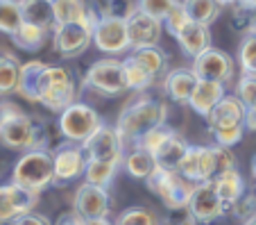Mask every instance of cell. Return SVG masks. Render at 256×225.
<instances>
[{
	"mask_svg": "<svg viewBox=\"0 0 256 225\" xmlns=\"http://www.w3.org/2000/svg\"><path fill=\"white\" fill-rule=\"evenodd\" d=\"M86 159H96V162H112L120 166L125 162V143H122L120 134H118L116 127L104 125L88 139L82 146Z\"/></svg>",
	"mask_w": 256,
	"mask_h": 225,
	"instance_id": "cell-10",
	"label": "cell"
},
{
	"mask_svg": "<svg viewBox=\"0 0 256 225\" xmlns=\"http://www.w3.org/2000/svg\"><path fill=\"white\" fill-rule=\"evenodd\" d=\"M18 78H20V64L12 55H2L0 57V96L16 93Z\"/></svg>",
	"mask_w": 256,
	"mask_h": 225,
	"instance_id": "cell-31",
	"label": "cell"
},
{
	"mask_svg": "<svg viewBox=\"0 0 256 225\" xmlns=\"http://www.w3.org/2000/svg\"><path fill=\"white\" fill-rule=\"evenodd\" d=\"M23 10L18 0H0V32L14 37L23 28Z\"/></svg>",
	"mask_w": 256,
	"mask_h": 225,
	"instance_id": "cell-29",
	"label": "cell"
},
{
	"mask_svg": "<svg viewBox=\"0 0 256 225\" xmlns=\"http://www.w3.org/2000/svg\"><path fill=\"white\" fill-rule=\"evenodd\" d=\"M177 5H179L177 0H138L136 10L152 16V19H156V21H166L174 12Z\"/></svg>",
	"mask_w": 256,
	"mask_h": 225,
	"instance_id": "cell-34",
	"label": "cell"
},
{
	"mask_svg": "<svg viewBox=\"0 0 256 225\" xmlns=\"http://www.w3.org/2000/svg\"><path fill=\"white\" fill-rule=\"evenodd\" d=\"M164 23H166V30H168L170 35H172V37H177L179 32H182V30H184L186 25L190 23V16L186 14L184 5H182V3H179V5L174 7V12H172V14L168 16V19L164 21Z\"/></svg>",
	"mask_w": 256,
	"mask_h": 225,
	"instance_id": "cell-40",
	"label": "cell"
},
{
	"mask_svg": "<svg viewBox=\"0 0 256 225\" xmlns=\"http://www.w3.org/2000/svg\"><path fill=\"white\" fill-rule=\"evenodd\" d=\"M84 225H116L109 218H93V220H84Z\"/></svg>",
	"mask_w": 256,
	"mask_h": 225,
	"instance_id": "cell-46",
	"label": "cell"
},
{
	"mask_svg": "<svg viewBox=\"0 0 256 225\" xmlns=\"http://www.w3.org/2000/svg\"><path fill=\"white\" fill-rule=\"evenodd\" d=\"M132 59H134V62L138 64L140 69H143L145 73L150 75L152 80H156V78H159V75L166 71V55L161 53V50H156V48L134 50Z\"/></svg>",
	"mask_w": 256,
	"mask_h": 225,
	"instance_id": "cell-30",
	"label": "cell"
},
{
	"mask_svg": "<svg viewBox=\"0 0 256 225\" xmlns=\"http://www.w3.org/2000/svg\"><path fill=\"white\" fill-rule=\"evenodd\" d=\"M16 93L28 103H39L50 112L62 114L70 105H75L78 87L72 75L64 66H50L39 59H32L20 66Z\"/></svg>",
	"mask_w": 256,
	"mask_h": 225,
	"instance_id": "cell-1",
	"label": "cell"
},
{
	"mask_svg": "<svg viewBox=\"0 0 256 225\" xmlns=\"http://www.w3.org/2000/svg\"><path fill=\"white\" fill-rule=\"evenodd\" d=\"M116 225H159V218L145 207H132L118 214Z\"/></svg>",
	"mask_w": 256,
	"mask_h": 225,
	"instance_id": "cell-35",
	"label": "cell"
},
{
	"mask_svg": "<svg viewBox=\"0 0 256 225\" xmlns=\"http://www.w3.org/2000/svg\"><path fill=\"white\" fill-rule=\"evenodd\" d=\"M50 35H52V32H48V30H44V28H36V25L23 23V28H20L14 37H12V41H14L16 48L25 50V53H36V50H41L46 44H48V37Z\"/></svg>",
	"mask_w": 256,
	"mask_h": 225,
	"instance_id": "cell-27",
	"label": "cell"
},
{
	"mask_svg": "<svg viewBox=\"0 0 256 225\" xmlns=\"http://www.w3.org/2000/svg\"><path fill=\"white\" fill-rule=\"evenodd\" d=\"M118 173V164L112 162H96V159H86V171H84V180L88 184H96V186H104L116 177Z\"/></svg>",
	"mask_w": 256,
	"mask_h": 225,
	"instance_id": "cell-32",
	"label": "cell"
},
{
	"mask_svg": "<svg viewBox=\"0 0 256 225\" xmlns=\"http://www.w3.org/2000/svg\"><path fill=\"white\" fill-rule=\"evenodd\" d=\"M193 73L198 75V80H208V82H229L234 75V59L229 57V53L218 48L204 50L200 57L193 59Z\"/></svg>",
	"mask_w": 256,
	"mask_h": 225,
	"instance_id": "cell-15",
	"label": "cell"
},
{
	"mask_svg": "<svg viewBox=\"0 0 256 225\" xmlns=\"http://www.w3.org/2000/svg\"><path fill=\"white\" fill-rule=\"evenodd\" d=\"M238 98L242 100L247 109H252L256 105V78L254 75H242L238 80Z\"/></svg>",
	"mask_w": 256,
	"mask_h": 225,
	"instance_id": "cell-38",
	"label": "cell"
},
{
	"mask_svg": "<svg viewBox=\"0 0 256 225\" xmlns=\"http://www.w3.org/2000/svg\"><path fill=\"white\" fill-rule=\"evenodd\" d=\"M59 225H84V220L78 214H68V216H64Z\"/></svg>",
	"mask_w": 256,
	"mask_h": 225,
	"instance_id": "cell-45",
	"label": "cell"
},
{
	"mask_svg": "<svg viewBox=\"0 0 256 225\" xmlns=\"http://www.w3.org/2000/svg\"><path fill=\"white\" fill-rule=\"evenodd\" d=\"M122 75H125L127 91H145V89L154 82V80L145 73V71L140 69V66L132 57L122 59Z\"/></svg>",
	"mask_w": 256,
	"mask_h": 225,
	"instance_id": "cell-33",
	"label": "cell"
},
{
	"mask_svg": "<svg viewBox=\"0 0 256 225\" xmlns=\"http://www.w3.org/2000/svg\"><path fill=\"white\" fill-rule=\"evenodd\" d=\"M179 173L193 184L211 182L218 175L216 166V150L213 146H190L184 162L179 166Z\"/></svg>",
	"mask_w": 256,
	"mask_h": 225,
	"instance_id": "cell-14",
	"label": "cell"
},
{
	"mask_svg": "<svg viewBox=\"0 0 256 225\" xmlns=\"http://www.w3.org/2000/svg\"><path fill=\"white\" fill-rule=\"evenodd\" d=\"M216 150V166H218V175H222L227 171L236 168V157H234L232 148H222V146H213Z\"/></svg>",
	"mask_w": 256,
	"mask_h": 225,
	"instance_id": "cell-42",
	"label": "cell"
},
{
	"mask_svg": "<svg viewBox=\"0 0 256 225\" xmlns=\"http://www.w3.org/2000/svg\"><path fill=\"white\" fill-rule=\"evenodd\" d=\"M216 139V146L222 148H232L236 143H240L242 134H245V127H229V130H220V132H211Z\"/></svg>",
	"mask_w": 256,
	"mask_h": 225,
	"instance_id": "cell-41",
	"label": "cell"
},
{
	"mask_svg": "<svg viewBox=\"0 0 256 225\" xmlns=\"http://www.w3.org/2000/svg\"><path fill=\"white\" fill-rule=\"evenodd\" d=\"M96 23H66L52 30V46L62 57L72 59L86 53L93 41Z\"/></svg>",
	"mask_w": 256,
	"mask_h": 225,
	"instance_id": "cell-9",
	"label": "cell"
},
{
	"mask_svg": "<svg viewBox=\"0 0 256 225\" xmlns=\"http://www.w3.org/2000/svg\"><path fill=\"white\" fill-rule=\"evenodd\" d=\"M245 130L256 132V105L252 109H247V121H245Z\"/></svg>",
	"mask_w": 256,
	"mask_h": 225,
	"instance_id": "cell-44",
	"label": "cell"
},
{
	"mask_svg": "<svg viewBox=\"0 0 256 225\" xmlns=\"http://www.w3.org/2000/svg\"><path fill=\"white\" fill-rule=\"evenodd\" d=\"M93 44L106 55H122L132 48L127 19L116 14H104L98 19L93 30Z\"/></svg>",
	"mask_w": 256,
	"mask_h": 225,
	"instance_id": "cell-8",
	"label": "cell"
},
{
	"mask_svg": "<svg viewBox=\"0 0 256 225\" xmlns=\"http://www.w3.org/2000/svg\"><path fill=\"white\" fill-rule=\"evenodd\" d=\"M188 148H190V143L186 141L179 132L172 130L170 137L166 139V141L159 146V150L154 152L156 166H159L161 171H177L179 173V166H182V162H184Z\"/></svg>",
	"mask_w": 256,
	"mask_h": 225,
	"instance_id": "cell-20",
	"label": "cell"
},
{
	"mask_svg": "<svg viewBox=\"0 0 256 225\" xmlns=\"http://www.w3.org/2000/svg\"><path fill=\"white\" fill-rule=\"evenodd\" d=\"M54 23H98V14L93 7H88L86 0H52Z\"/></svg>",
	"mask_w": 256,
	"mask_h": 225,
	"instance_id": "cell-19",
	"label": "cell"
},
{
	"mask_svg": "<svg viewBox=\"0 0 256 225\" xmlns=\"http://www.w3.org/2000/svg\"><path fill=\"white\" fill-rule=\"evenodd\" d=\"M188 214L200 225H208L213 220H218L220 216L227 214V207L220 200L213 182L195 184L193 196H190V202H188Z\"/></svg>",
	"mask_w": 256,
	"mask_h": 225,
	"instance_id": "cell-11",
	"label": "cell"
},
{
	"mask_svg": "<svg viewBox=\"0 0 256 225\" xmlns=\"http://www.w3.org/2000/svg\"><path fill=\"white\" fill-rule=\"evenodd\" d=\"M238 59H240L242 73L254 75L256 78V35H247L238 50Z\"/></svg>",
	"mask_w": 256,
	"mask_h": 225,
	"instance_id": "cell-36",
	"label": "cell"
},
{
	"mask_svg": "<svg viewBox=\"0 0 256 225\" xmlns=\"http://www.w3.org/2000/svg\"><path fill=\"white\" fill-rule=\"evenodd\" d=\"M100 127H102V121L98 116V112L84 103H75L66 112L59 114V130H62V134L70 143L84 146Z\"/></svg>",
	"mask_w": 256,
	"mask_h": 225,
	"instance_id": "cell-7",
	"label": "cell"
},
{
	"mask_svg": "<svg viewBox=\"0 0 256 225\" xmlns=\"http://www.w3.org/2000/svg\"><path fill=\"white\" fill-rule=\"evenodd\" d=\"M127 28H130V44L132 50H143V48H156L161 39V21L152 19V16L143 14L136 10L134 14L127 19Z\"/></svg>",
	"mask_w": 256,
	"mask_h": 225,
	"instance_id": "cell-17",
	"label": "cell"
},
{
	"mask_svg": "<svg viewBox=\"0 0 256 225\" xmlns=\"http://www.w3.org/2000/svg\"><path fill=\"white\" fill-rule=\"evenodd\" d=\"M238 5H240V7H245V10L256 12V0H238Z\"/></svg>",
	"mask_w": 256,
	"mask_h": 225,
	"instance_id": "cell-47",
	"label": "cell"
},
{
	"mask_svg": "<svg viewBox=\"0 0 256 225\" xmlns=\"http://www.w3.org/2000/svg\"><path fill=\"white\" fill-rule=\"evenodd\" d=\"M12 225H52V223H50L48 216L32 211V214H25V216H20V218H16Z\"/></svg>",
	"mask_w": 256,
	"mask_h": 225,
	"instance_id": "cell-43",
	"label": "cell"
},
{
	"mask_svg": "<svg viewBox=\"0 0 256 225\" xmlns=\"http://www.w3.org/2000/svg\"><path fill=\"white\" fill-rule=\"evenodd\" d=\"M12 182L39 196L54 182V155H50L48 150L23 152L14 164Z\"/></svg>",
	"mask_w": 256,
	"mask_h": 225,
	"instance_id": "cell-4",
	"label": "cell"
},
{
	"mask_svg": "<svg viewBox=\"0 0 256 225\" xmlns=\"http://www.w3.org/2000/svg\"><path fill=\"white\" fill-rule=\"evenodd\" d=\"M224 96H227V93H224V84L208 82V80H198V87H195L188 105L195 114H200V116L206 118L208 114L213 112V107H216Z\"/></svg>",
	"mask_w": 256,
	"mask_h": 225,
	"instance_id": "cell-21",
	"label": "cell"
},
{
	"mask_svg": "<svg viewBox=\"0 0 256 225\" xmlns=\"http://www.w3.org/2000/svg\"><path fill=\"white\" fill-rule=\"evenodd\" d=\"M72 207L75 214L82 220H93V218H106L109 209H112V196L104 186H96L84 182L72 198Z\"/></svg>",
	"mask_w": 256,
	"mask_h": 225,
	"instance_id": "cell-13",
	"label": "cell"
},
{
	"mask_svg": "<svg viewBox=\"0 0 256 225\" xmlns=\"http://www.w3.org/2000/svg\"><path fill=\"white\" fill-rule=\"evenodd\" d=\"M245 121L247 107L242 105V100L238 96H224L206 116L211 132H220V130H229V127H245Z\"/></svg>",
	"mask_w": 256,
	"mask_h": 225,
	"instance_id": "cell-16",
	"label": "cell"
},
{
	"mask_svg": "<svg viewBox=\"0 0 256 225\" xmlns=\"http://www.w3.org/2000/svg\"><path fill=\"white\" fill-rule=\"evenodd\" d=\"M148 186L168 209H188L190 196L195 189L193 182H188L182 173L161 171V168L148 180Z\"/></svg>",
	"mask_w": 256,
	"mask_h": 225,
	"instance_id": "cell-5",
	"label": "cell"
},
{
	"mask_svg": "<svg viewBox=\"0 0 256 225\" xmlns=\"http://www.w3.org/2000/svg\"><path fill=\"white\" fill-rule=\"evenodd\" d=\"M122 166L127 168V173H130L132 177H136V180H145V182L159 171L154 155L148 152V150H140V148H132V150L127 152Z\"/></svg>",
	"mask_w": 256,
	"mask_h": 225,
	"instance_id": "cell-25",
	"label": "cell"
},
{
	"mask_svg": "<svg viewBox=\"0 0 256 225\" xmlns=\"http://www.w3.org/2000/svg\"><path fill=\"white\" fill-rule=\"evenodd\" d=\"M252 177H254V186H256V157L252 159Z\"/></svg>",
	"mask_w": 256,
	"mask_h": 225,
	"instance_id": "cell-48",
	"label": "cell"
},
{
	"mask_svg": "<svg viewBox=\"0 0 256 225\" xmlns=\"http://www.w3.org/2000/svg\"><path fill=\"white\" fill-rule=\"evenodd\" d=\"M86 171V155H84L82 146L75 143H66V146L57 148L54 152V182L64 184L75 177L84 175Z\"/></svg>",
	"mask_w": 256,
	"mask_h": 225,
	"instance_id": "cell-18",
	"label": "cell"
},
{
	"mask_svg": "<svg viewBox=\"0 0 256 225\" xmlns=\"http://www.w3.org/2000/svg\"><path fill=\"white\" fill-rule=\"evenodd\" d=\"M170 132H172V127H166V125L154 127V130H150L148 134H143V137L136 141L134 148H140V150H148V152H152V155H154V152L159 150L161 143L170 137Z\"/></svg>",
	"mask_w": 256,
	"mask_h": 225,
	"instance_id": "cell-37",
	"label": "cell"
},
{
	"mask_svg": "<svg viewBox=\"0 0 256 225\" xmlns=\"http://www.w3.org/2000/svg\"><path fill=\"white\" fill-rule=\"evenodd\" d=\"M195 87H198V75L193 73V69H172L166 75L164 89L174 103H188L193 96Z\"/></svg>",
	"mask_w": 256,
	"mask_h": 225,
	"instance_id": "cell-22",
	"label": "cell"
},
{
	"mask_svg": "<svg viewBox=\"0 0 256 225\" xmlns=\"http://www.w3.org/2000/svg\"><path fill=\"white\" fill-rule=\"evenodd\" d=\"M84 87L100 93V96H106V98H118V96L127 93L122 62L116 57H106L96 62L84 75Z\"/></svg>",
	"mask_w": 256,
	"mask_h": 225,
	"instance_id": "cell-6",
	"label": "cell"
},
{
	"mask_svg": "<svg viewBox=\"0 0 256 225\" xmlns=\"http://www.w3.org/2000/svg\"><path fill=\"white\" fill-rule=\"evenodd\" d=\"M220 5H234V3H238V0H218Z\"/></svg>",
	"mask_w": 256,
	"mask_h": 225,
	"instance_id": "cell-49",
	"label": "cell"
},
{
	"mask_svg": "<svg viewBox=\"0 0 256 225\" xmlns=\"http://www.w3.org/2000/svg\"><path fill=\"white\" fill-rule=\"evenodd\" d=\"M232 214L238 216L242 223L256 218V196H254V193H245V196H242L240 200L232 207Z\"/></svg>",
	"mask_w": 256,
	"mask_h": 225,
	"instance_id": "cell-39",
	"label": "cell"
},
{
	"mask_svg": "<svg viewBox=\"0 0 256 225\" xmlns=\"http://www.w3.org/2000/svg\"><path fill=\"white\" fill-rule=\"evenodd\" d=\"M166 116H168V107L164 103L154 98H148V96H140L134 103L125 105V109L120 112L116 123V130L120 134L122 143H130V146H136L143 134H148L154 127H161L166 123Z\"/></svg>",
	"mask_w": 256,
	"mask_h": 225,
	"instance_id": "cell-3",
	"label": "cell"
},
{
	"mask_svg": "<svg viewBox=\"0 0 256 225\" xmlns=\"http://www.w3.org/2000/svg\"><path fill=\"white\" fill-rule=\"evenodd\" d=\"M211 182H213V186H216L220 200H222L224 207H227V211H232V207L247 193L245 191V180H242V175L238 173V168L222 173V175H216Z\"/></svg>",
	"mask_w": 256,
	"mask_h": 225,
	"instance_id": "cell-24",
	"label": "cell"
},
{
	"mask_svg": "<svg viewBox=\"0 0 256 225\" xmlns=\"http://www.w3.org/2000/svg\"><path fill=\"white\" fill-rule=\"evenodd\" d=\"M44 3H52V0H44Z\"/></svg>",
	"mask_w": 256,
	"mask_h": 225,
	"instance_id": "cell-51",
	"label": "cell"
},
{
	"mask_svg": "<svg viewBox=\"0 0 256 225\" xmlns=\"http://www.w3.org/2000/svg\"><path fill=\"white\" fill-rule=\"evenodd\" d=\"M242 225H256V218H252V220H247V223H242Z\"/></svg>",
	"mask_w": 256,
	"mask_h": 225,
	"instance_id": "cell-50",
	"label": "cell"
},
{
	"mask_svg": "<svg viewBox=\"0 0 256 225\" xmlns=\"http://www.w3.org/2000/svg\"><path fill=\"white\" fill-rule=\"evenodd\" d=\"M18 3H20V10H23L25 23L44 28V30H48V32H52V30L57 28L50 3H44V0H18Z\"/></svg>",
	"mask_w": 256,
	"mask_h": 225,
	"instance_id": "cell-26",
	"label": "cell"
},
{
	"mask_svg": "<svg viewBox=\"0 0 256 225\" xmlns=\"http://www.w3.org/2000/svg\"><path fill=\"white\" fill-rule=\"evenodd\" d=\"M0 143L10 150H46V132L39 121L23 112L18 105L0 103Z\"/></svg>",
	"mask_w": 256,
	"mask_h": 225,
	"instance_id": "cell-2",
	"label": "cell"
},
{
	"mask_svg": "<svg viewBox=\"0 0 256 225\" xmlns=\"http://www.w3.org/2000/svg\"><path fill=\"white\" fill-rule=\"evenodd\" d=\"M182 5H184L186 14L190 16L193 23L206 25V28L218 19V14H220V3H218V0H184Z\"/></svg>",
	"mask_w": 256,
	"mask_h": 225,
	"instance_id": "cell-28",
	"label": "cell"
},
{
	"mask_svg": "<svg viewBox=\"0 0 256 225\" xmlns=\"http://www.w3.org/2000/svg\"><path fill=\"white\" fill-rule=\"evenodd\" d=\"M174 39H177V44L182 46V50H184L186 55H190L193 59L200 57L204 50L211 48V32H208V28L206 25L193 23V21H190Z\"/></svg>",
	"mask_w": 256,
	"mask_h": 225,
	"instance_id": "cell-23",
	"label": "cell"
},
{
	"mask_svg": "<svg viewBox=\"0 0 256 225\" xmlns=\"http://www.w3.org/2000/svg\"><path fill=\"white\" fill-rule=\"evenodd\" d=\"M36 202H39L36 193L14 184V182L0 184V223L12 225L20 216L32 214Z\"/></svg>",
	"mask_w": 256,
	"mask_h": 225,
	"instance_id": "cell-12",
	"label": "cell"
}]
</instances>
